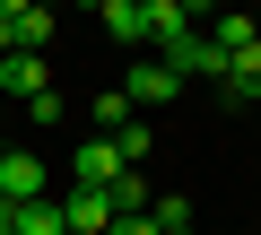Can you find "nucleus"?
Segmentation results:
<instances>
[{
	"instance_id": "nucleus-19",
	"label": "nucleus",
	"mask_w": 261,
	"mask_h": 235,
	"mask_svg": "<svg viewBox=\"0 0 261 235\" xmlns=\"http://www.w3.org/2000/svg\"><path fill=\"white\" fill-rule=\"evenodd\" d=\"M27 9H35V0H0V18H27Z\"/></svg>"
},
{
	"instance_id": "nucleus-9",
	"label": "nucleus",
	"mask_w": 261,
	"mask_h": 235,
	"mask_svg": "<svg viewBox=\"0 0 261 235\" xmlns=\"http://www.w3.org/2000/svg\"><path fill=\"white\" fill-rule=\"evenodd\" d=\"M9 226L18 235H70V218H61V200L44 192V200H27V209H9Z\"/></svg>"
},
{
	"instance_id": "nucleus-7",
	"label": "nucleus",
	"mask_w": 261,
	"mask_h": 235,
	"mask_svg": "<svg viewBox=\"0 0 261 235\" xmlns=\"http://www.w3.org/2000/svg\"><path fill=\"white\" fill-rule=\"evenodd\" d=\"M209 44H218L226 61H235V53H252V44H261V27H252V9H235V0H226V9L209 18Z\"/></svg>"
},
{
	"instance_id": "nucleus-3",
	"label": "nucleus",
	"mask_w": 261,
	"mask_h": 235,
	"mask_svg": "<svg viewBox=\"0 0 261 235\" xmlns=\"http://www.w3.org/2000/svg\"><path fill=\"white\" fill-rule=\"evenodd\" d=\"M113 174H130L113 157V140H79L70 148V192H113Z\"/></svg>"
},
{
	"instance_id": "nucleus-8",
	"label": "nucleus",
	"mask_w": 261,
	"mask_h": 235,
	"mask_svg": "<svg viewBox=\"0 0 261 235\" xmlns=\"http://www.w3.org/2000/svg\"><path fill=\"white\" fill-rule=\"evenodd\" d=\"M61 218H70V235H105V226H113V200H105V192H70Z\"/></svg>"
},
{
	"instance_id": "nucleus-2",
	"label": "nucleus",
	"mask_w": 261,
	"mask_h": 235,
	"mask_svg": "<svg viewBox=\"0 0 261 235\" xmlns=\"http://www.w3.org/2000/svg\"><path fill=\"white\" fill-rule=\"evenodd\" d=\"M157 61H174V70H183V87H192V79H218V87H226V53L209 44V27H192V35H183V44H166Z\"/></svg>"
},
{
	"instance_id": "nucleus-17",
	"label": "nucleus",
	"mask_w": 261,
	"mask_h": 235,
	"mask_svg": "<svg viewBox=\"0 0 261 235\" xmlns=\"http://www.w3.org/2000/svg\"><path fill=\"white\" fill-rule=\"evenodd\" d=\"M183 9H192V18H200V27H209V18H218V9H226V0H183Z\"/></svg>"
},
{
	"instance_id": "nucleus-16",
	"label": "nucleus",
	"mask_w": 261,
	"mask_h": 235,
	"mask_svg": "<svg viewBox=\"0 0 261 235\" xmlns=\"http://www.w3.org/2000/svg\"><path fill=\"white\" fill-rule=\"evenodd\" d=\"M105 235H166V226H157V218H148V209H140V218H113V226H105Z\"/></svg>"
},
{
	"instance_id": "nucleus-15",
	"label": "nucleus",
	"mask_w": 261,
	"mask_h": 235,
	"mask_svg": "<svg viewBox=\"0 0 261 235\" xmlns=\"http://www.w3.org/2000/svg\"><path fill=\"white\" fill-rule=\"evenodd\" d=\"M113 157H122V166H140V157H148V122H130V131H113Z\"/></svg>"
},
{
	"instance_id": "nucleus-13",
	"label": "nucleus",
	"mask_w": 261,
	"mask_h": 235,
	"mask_svg": "<svg viewBox=\"0 0 261 235\" xmlns=\"http://www.w3.org/2000/svg\"><path fill=\"white\" fill-rule=\"evenodd\" d=\"M9 27H18V53H44L53 44V9H44V0H35L27 18H9Z\"/></svg>"
},
{
	"instance_id": "nucleus-20",
	"label": "nucleus",
	"mask_w": 261,
	"mask_h": 235,
	"mask_svg": "<svg viewBox=\"0 0 261 235\" xmlns=\"http://www.w3.org/2000/svg\"><path fill=\"white\" fill-rule=\"evenodd\" d=\"M0 235H18V226H9V209H0Z\"/></svg>"
},
{
	"instance_id": "nucleus-22",
	"label": "nucleus",
	"mask_w": 261,
	"mask_h": 235,
	"mask_svg": "<svg viewBox=\"0 0 261 235\" xmlns=\"http://www.w3.org/2000/svg\"><path fill=\"white\" fill-rule=\"evenodd\" d=\"M166 235H192V226H166Z\"/></svg>"
},
{
	"instance_id": "nucleus-5",
	"label": "nucleus",
	"mask_w": 261,
	"mask_h": 235,
	"mask_svg": "<svg viewBox=\"0 0 261 235\" xmlns=\"http://www.w3.org/2000/svg\"><path fill=\"white\" fill-rule=\"evenodd\" d=\"M140 27H148V53H166V44H183L200 18L183 9V0H140Z\"/></svg>"
},
{
	"instance_id": "nucleus-10",
	"label": "nucleus",
	"mask_w": 261,
	"mask_h": 235,
	"mask_svg": "<svg viewBox=\"0 0 261 235\" xmlns=\"http://www.w3.org/2000/svg\"><path fill=\"white\" fill-rule=\"evenodd\" d=\"M96 18H105V35H113V44H130V53L148 44V27H140V0H105Z\"/></svg>"
},
{
	"instance_id": "nucleus-11",
	"label": "nucleus",
	"mask_w": 261,
	"mask_h": 235,
	"mask_svg": "<svg viewBox=\"0 0 261 235\" xmlns=\"http://www.w3.org/2000/svg\"><path fill=\"white\" fill-rule=\"evenodd\" d=\"M226 96H235V105H261V44L226 61Z\"/></svg>"
},
{
	"instance_id": "nucleus-6",
	"label": "nucleus",
	"mask_w": 261,
	"mask_h": 235,
	"mask_svg": "<svg viewBox=\"0 0 261 235\" xmlns=\"http://www.w3.org/2000/svg\"><path fill=\"white\" fill-rule=\"evenodd\" d=\"M53 87V61L44 53H9V61H0V96H18V105H35Z\"/></svg>"
},
{
	"instance_id": "nucleus-23",
	"label": "nucleus",
	"mask_w": 261,
	"mask_h": 235,
	"mask_svg": "<svg viewBox=\"0 0 261 235\" xmlns=\"http://www.w3.org/2000/svg\"><path fill=\"white\" fill-rule=\"evenodd\" d=\"M87 9H105V0H87Z\"/></svg>"
},
{
	"instance_id": "nucleus-12",
	"label": "nucleus",
	"mask_w": 261,
	"mask_h": 235,
	"mask_svg": "<svg viewBox=\"0 0 261 235\" xmlns=\"http://www.w3.org/2000/svg\"><path fill=\"white\" fill-rule=\"evenodd\" d=\"M130 122H140V113H130V96H122V87H105V96H96V131L113 140V131H130Z\"/></svg>"
},
{
	"instance_id": "nucleus-1",
	"label": "nucleus",
	"mask_w": 261,
	"mask_h": 235,
	"mask_svg": "<svg viewBox=\"0 0 261 235\" xmlns=\"http://www.w3.org/2000/svg\"><path fill=\"white\" fill-rule=\"evenodd\" d=\"M44 200V157L35 148H0V209H27Z\"/></svg>"
},
{
	"instance_id": "nucleus-18",
	"label": "nucleus",
	"mask_w": 261,
	"mask_h": 235,
	"mask_svg": "<svg viewBox=\"0 0 261 235\" xmlns=\"http://www.w3.org/2000/svg\"><path fill=\"white\" fill-rule=\"evenodd\" d=\"M9 53H18V27H9V18H0V61H9Z\"/></svg>"
},
{
	"instance_id": "nucleus-4",
	"label": "nucleus",
	"mask_w": 261,
	"mask_h": 235,
	"mask_svg": "<svg viewBox=\"0 0 261 235\" xmlns=\"http://www.w3.org/2000/svg\"><path fill=\"white\" fill-rule=\"evenodd\" d=\"M122 96H130V113H148V105H174V96H183V70H174V61H140V70L122 79Z\"/></svg>"
},
{
	"instance_id": "nucleus-14",
	"label": "nucleus",
	"mask_w": 261,
	"mask_h": 235,
	"mask_svg": "<svg viewBox=\"0 0 261 235\" xmlns=\"http://www.w3.org/2000/svg\"><path fill=\"white\" fill-rule=\"evenodd\" d=\"M148 218H157V226H192V200H183V192H157Z\"/></svg>"
},
{
	"instance_id": "nucleus-21",
	"label": "nucleus",
	"mask_w": 261,
	"mask_h": 235,
	"mask_svg": "<svg viewBox=\"0 0 261 235\" xmlns=\"http://www.w3.org/2000/svg\"><path fill=\"white\" fill-rule=\"evenodd\" d=\"M252 27H261V0H252Z\"/></svg>"
}]
</instances>
